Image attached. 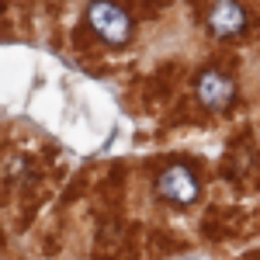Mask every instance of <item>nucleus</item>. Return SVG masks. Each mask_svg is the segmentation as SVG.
<instances>
[{"label": "nucleus", "mask_w": 260, "mask_h": 260, "mask_svg": "<svg viewBox=\"0 0 260 260\" xmlns=\"http://www.w3.org/2000/svg\"><path fill=\"white\" fill-rule=\"evenodd\" d=\"M156 191H160L167 201H174V205H191V201L198 198V177H194L184 163H174V167H163L160 170Z\"/></svg>", "instance_id": "2"}, {"label": "nucleus", "mask_w": 260, "mask_h": 260, "mask_svg": "<svg viewBox=\"0 0 260 260\" xmlns=\"http://www.w3.org/2000/svg\"><path fill=\"white\" fill-rule=\"evenodd\" d=\"M194 94H198V101L208 111H225L233 104L236 87H233V80L222 70H205V73H198V80H194Z\"/></svg>", "instance_id": "3"}, {"label": "nucleus", "mask_w": 260, "mask_h": 260, "mask_svg": "<svg viewBox=\"0 0 260 260\" xmlns=\"http://www.w3.org/2000/svg\"><path fill=\"white\" fill-rule=\"evenodd\" d=\"M205 21H208V28L219 39H233V35H240L243 28H246V11H243L240 0H215L208 7Z\"/></svg>", "instance_id": "4"}, {"label": "nucleus", "mask_w": 260, "mask_h": 260, "mask_svg": "<svg viewBox=\"0 0 260 260\" xmlns=\"http://www.w3.org/2000/svg\"><path fill=\"white\" fill-rule=\"evenodd\" d=\"M87 21H90L94 35L104 39L108 45H121V42H128V35H132V18H128V11L121 4H115V0H94L87 7Z\"/></svg>", "instance_id": "1"}]
</instances>
